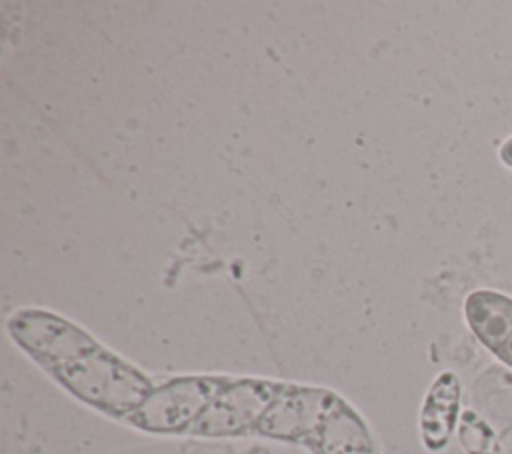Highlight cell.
Segmentation results:
<instances>
[{"instance_id":"1","label":"cell","mask_w":512,"mask_h":454,"mask_svg":"<svg viewBox=\"0 0 512 454\" xmlns=\"http://www.w3.org/2000/svg\"><path fill=\"white\" fill-rule=\"evenodd\" d=\"M6 332L64 392L108 418L126 422L156 388L140 368L52 310L20 308Z\"/></svg>"},{"instance_id":"2","label":"cell","mask_w":512,"mask_h":454,"mask_svg":"<svg viewBox=\"0 0 512 454\" xmlns=\"http://www.w3.org/2000/svg\"><path fill=\"white\" fill-rule=\"evenodd\" d=\"M230 376H180L156 386L126 420L148 434H190Z\"/></svg>"},{"instance_id":"3","label":"cell","mask_w":512,"mask_h":454,"mask_svg":"<svg viewBox=\"0 0 512 454\" xmlns=\"http://www.w3.org/2000/svg\"><path fill=\"white\" fill-rule=\"evenodd\" d=\"M282 384L264 378H230L194 424L190 436L230 438L256 434Z\"/></svg>"},{"instance_id":"4","label":"cell","mask_w":512,"mask_h":454,"mask_svg":"<svg viewBox=\"0 0 512 454\" xmlns=\"http://www.w3.org/2000/svg\"><path fill=\"white\" fill-rule=\"evenodd\" d=\"M334 392L318 386L282 384L256 428V436L312 446Z\"/></svg>"},{"instance_id":"5","label":"cell","mask_w":512,"mask_h":454,"mask_svg":"<svg viewBox=\"0 0 512 454\" xmlns=\"http://www.w3.org/2000/svg\"><path fill=\"white\" fill-rule=\"evenodd\" d=\"M464 320L476 340L512 368V296L492 288L472 290L464 300Z\"/></svg>"},{"instance_id":"6","label":"cell","mask_w":512,"mask_h":454,"mask_svg":"<svg viewBox=\"0 0 512 454\" xmlns=\"http://www.w3.org/2000/svg\"><path fill=\"white\" fill-rule=\"evenodd\" d=\"M462 404V384L452 370L440 372L428 386L420 416L418 430L422 446L428 452H440L448 446L458 422Z\"/></svg>"},{"instance_id":"7","label":"cell","mask_w":512,"mask_h":454,"mask_svg":"<svg viewBox=\"0 0 512 454\" xmlns=\"http://www.w3.org/2000/svg\"><path fill=\"white\" fill-rule=\"evenodd\" d=\"M310 448L314 454H378L364 418L336 392Z\"/></svg>"},{"instance_id":"8","label":"cell","mask_w":512,"mask_h":454,"mask_svg":"<svg viewBox=\"0 0 512 454\" xmlns=\"http://www.w3.org/2000/svg\"><path fill=\"white\" fill-rule=\"evenodd\" d=\"M498 158L502 164H506L508 168H512V136L506 138L500 148H498Z\"/></svg>"}]
</instances>
